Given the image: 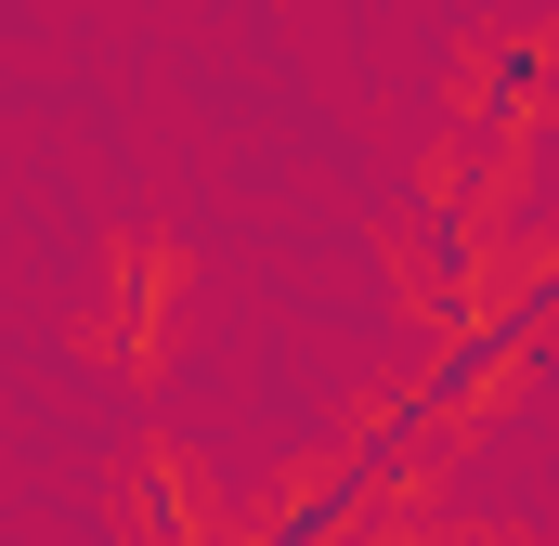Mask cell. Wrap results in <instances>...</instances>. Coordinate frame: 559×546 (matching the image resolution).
<instances>
[{
    "label": "cell",
    "mask_w": 559,
    "mask_h": 546,
    "mask_svg": "<svg viewBox=\"0 0 559 546\" xmlns=\"http://www.w3.org/2000/svg\"><path fill=\"white\" fill-rule=\"evenodd\" d=\"M404 261H417V286L442 299V312L481 286V235H468V209H455V195H429L417 222H404Z\"/></svg>",
    "instance_id": "6da1fadb"
},
{
    "label": "cell",
    "mask_w": 559,
    "mask_h": 546,
    "mask_svg": "<svg viewBox=\"0 0 559 546\" xmlns=\"http://www.w3.org/2000/svg\"><path fill=\"white\" fill-rule=\"evenodd\" d=\"M534 92H547V52H534V39H508V52H481V131H508V118H521Z\"/></svg>",
    "instance_id": "7a4b0ae2"
}]
</instances>
